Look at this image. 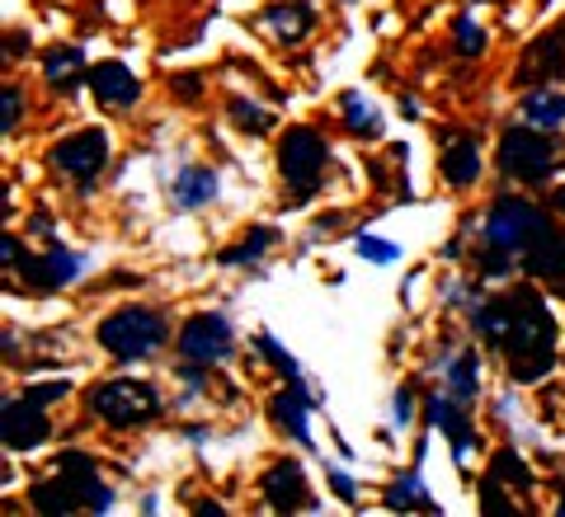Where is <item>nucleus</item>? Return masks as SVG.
<instances>
[{"mask_svg":"<svg viewBox=\"0 0 565 517\" xmlns=\"http://www.w3.org/2000/svg\"><path fill=\"white\" fill-rule=\"evenodd\" d=\"M386 508H396V513H405V508H424V513H438V504L429 494H424V485H419V475H401L392 489H386Z\"/></svg>","mask_w":565,"mask_h":517,"instance_id":"obj_24","label":"nucleus"},{"mask_svg":"<svg viewBox=\"0 0 565 517\" xmlns=\"http://www.w3.org/2000/svg\"><path fill=\"white\" fill-rule=\"evenodd\" d=\"M81 71H85V52L81 47H52L43 57V76H47L52 90H76Z\"/></svg>","mask_w":565,"mask_h":517,"instance_id":"obj_20","label":"nucleus"},{"mask_svg":"<svg viewBox=\"0 0 565 517\" xmlns=\"http://www.w3.org/2000/svg\"><path fill=\"white\" fill-rule=\"evenodd\" d=\"M274 240H278V230H274V226H259V230H250V240L236 245V249H226L222 259H226V263H250V259H259Z\"/></svg>","mask_w":565,"mask_h":517,"instance_id":"obj_26","label":"nucleus"},{"mask_svg":"<svg viewBox=\"0 0 565 517\" xmlns=\"http://www.w3.org/2000/svg\"><path fill=\"white\" fill-rule=\"evenodd\" d=\"M565 76V24L542 33V39L523 52V66H519V80L527 85H552Z\"/></svg>","mask_w":565,"mask_h":517,"instance_id":"obj_10","label":"nucleus"},{"mask_svg":"<svg viewBox=\"0 0 565 517\" xmlns=\"http://www.w3.org/2000/svg\"><path fill=\"white\" fill-rule=\"evenodd\" d=\"M311 24H316V14H311L307 0H282V6L264 10V29H269L278 43H288V47L302 43L307 33H311Z\"/></svg>","mask_w":565,"mask_h":517,"instance_id":"obj_14","label":"nucleus"},{"mask_svg":"<svg viewBox=\"0 0 565 517\" xmlns=\"http://www.w3.org/2000/svg\"><path fill=\"white\" fill-rule=\"evenodd\" d=\"M0 433H6V448L10 452H33V448H43L47 433H52V423L43 414V405L39 400H10L6 405V414H0Z\"/></svg>","mask_w":565,"mask_h":517,"instance_id":"obj_8","label":"nucleus"},{"mask_svg":"<svg viewBox=\"0 0 565 517\" xmlns=\"http://www.w3.org/2000/svg\"><path fill=\"white\" fill-rule=\"evenodd\" d=\"M359 255H363V259H373V263H396V259H401V249H396V245H386V240H377V236H359Z\"/></svg>","mask_w":565,"mask_h":517,"instance_id":"obj_30","label":"nucleus"},{"mask_svg":"<svg viewBox=\"0 0 565 517\" xmlns=\"http://www.w3.org/2000/svg\"><path fill=\"white\" fill-rule=\"evenodd\" d=\"M523 269L537 273V278H546V282H556V288L565 292V236L546 230V236L523 255Z\"/></svg>","mask_w":565,"mask_h":517,"instance_id":"obj_19","label":"nucleus"},{"mask_svg":"<svg viewBox=\"0 0 565 517\" xmlns=\"http://www.w3.org/2000/svg\"><path fill=\"white\" fill-rule=\"evenodd\" d=\"M307 386L302 381H292L288 390H282V396H274V405H269V414L278 419V428L288 438H297L302 442V448H311V428H307Z\"/></svg>","mask_w":565,"mask_h":517,"instance_id":"obj_17","label":"nucleus"},{"mask_svg":"<svg viewBox=\"0 0 565 517\" xmlns=\"http://www.w3.org/2000/svg\"><path fill=\"white\" fill-rule=\"evenodd\" d=\"M438 170H444V180H448L452 189H471L476 174H481V147H476L471 137H448Z\"/></svg>","mask_w":565,"mask_h":517,"instance_id":"obj_16","label":"nucleus"},{"mask_svg":"<svg viewBox=\"0 0 565 517\" xmlns=\"http://www.w3.org/2000/svg\"><path fill=\"white\" fill-rule=\"evenodd\" d=\"M546 230H552V222H546L542 207H533L527 198H500L486 217V245H490V263H486L490 273L486 278H504L509 263L519 255H527Z\"/></svg>","mask_w":565,"mask_h":517,"instance_id":"obj_2","label":"nucleus"},{"mask_svg":"<svg viewBox=\"0 0 565 517\" xmlns=\"http://www.w3.org/2000/svg\"><path fill=\"white\" fill-rule=\"evenodd\" d=\"M90 85H95V99L104 109H128V104H137V95H141L137 76L122 62H99L90 71Z\"/></svg>","mask_w":565,"mask_h":517,"instance_id":"obj_12","label":"nucleus"},{"mask_svg":"<svg viewBox=\"0 0 565 517\" xmlns=\"http://www.w3.org/2000/svg\"><path fill=\"white\" fill-rule=\"evenodd\" d=\"M104 160H109V137L104 132H76L52 151V165H57V174H66V180H90Z\"/></svg>","mask_w":565,"mask_h":517,"instance_id":"obj_9","label":"nucleus"},{"mask_svg":"<svg viewBox=\"0 0 565 517\" xmlns=\"http://www.w3.org/2000/svg\"><path fill=\"white\" fill-rule=\"evenodd\" d=\"M504 358L514 381H537L556 363V320L546 311V301L533 288L509 292V334H504Z\"/></svg>","mask_w":565,"mask_h":517,"instance_id":"obj_1","label":"nucleus"},{"mask_svg":"<svg viewBox=\"0 0 565 517\" xmlns=\"http://www.w3.org/2000/svg\"><path fill=\"white\" fill-rule=\"evenodd\" d=\"M411 414H415V400H411V390H396V428H405V423H411Z\"/></svg>","mask_w":565,"mask_h":517,"instance_id":"obj_35","label":"nucleus"},{"mask_svg":"<svg viewBox=\"0 0 565 517\" xmlns=\"http://www.w3.org/2000/svg\"><path fill=\"white\" fill-rule=\"evenodd\" d=\"M330 489H334V494H340V498H344V504H353V498H359V485H353V480H349L344 471H334V466H330Z\"/></svg>","mask_w":565,"mask_h":517,"instance_id":"obj_31","label":"nucleus"},{"mask_svg":"<svg viewBox=\"0 0 565 517\" xmlns=\"http://www.w3.org/2000/svg\"><path fill=\"white\" fill-rule=\"evenodd\" d=\"M448 367V386H452V396L457 400H471L476 396V367H481V358H476V348H457L444 358Z\"/></svg>","mask_w":565,"mask_h":517,"instance_id":"obj_22","label":"nucleus"},{"mask_svg":"<svg viewBox=\"0 0 565 517\" xmlns=\"http://www.w3.org/2000/svg\"><path fill=\"white\" fill-rule=\"evenodd\" d=\"M0 128L6 132L20 128V90H14V85H6V122H0Z\"/></svg>","mask_w":565,"mask_h":517,"instance_id":"obj_32","label":"nucleus"},{"mask_svg":"<svg viewBox=\"0 0 565 517\" xmlns=\"http://www.w3.org/2000/svg\"><path fill=\"white\" fill-rule=\"evenodd\" d=\"M99 344L109 348L114 358H122V363H141V358H151V353L166 344V315L147 311V306L114 311L99 325Z\"/></svg>","mask_w":565,"mask_h":517,"instance_id":"obj_3","label":"nucleus"},{"mask_svg":"<svg viewBox=\"0 0 565 517\" xmlns=\"http://www.w3.org/2000/svg\"><path fill=\"white\" fill-rule=\"evenodd\" d=\"M523 122L537 132H561L565 128V95L546 90V85H533V90L523 95Z\"/></svg>","mask_w":565,"mask_h":517,"instance_id":"obj_18","label":"nucleus"},{"mask_svg":"<svg viewBox=\"0 0 565 517\" xmlns=\"http://www.w3.org/2000/svg\"><path fill=\"white\" fill-rule=\"evenodd\" d=\"M259 353H264V358H269L288 381H302V371H297V363L288 358V353H282V344H278L274 334H259Z\"/></svg>","mask_w":565,"mask_h":517,"instance_id":"obj_29","label":"nucleus"},{"mask_svg":"<svg viewBox=\"0 0 565 517\" xmlns=\"http://www.w3.org/2000/svg\"><path fill=\"white\" fill-rule=\"evenodd\" d=\"M500 170L509 174V180H523V184L552 180V170H556V141H552V132L509 128L504 141H500Z\"/></svg>","mask_w":565,"mask_h":517,"instance_id":"obj_6","label":"nucleus"},{"mask_svg":"<svg viewBox=\"0 0 565 517\" xmlns=\"http://www.w3.org/2000/svg\"><path fill=\"white\" fill-rule=\"evenodd\" d=\"M452 47L462 52V57H481V52H486V29H476L471 14H457V24H452Z\"/></svg>","mask_w":565,"mask_h":517,"instance_id":"obj_25","label":"nucleus"},{"mask_svg":"<svg viewBox=\"0 0 565 517\" xmlns=\"http://www.w3.org/2000/svg\"><path fill=\"white\" fill-rule=\"evenodd\" d=\"M156 409H161V396H156L147 381L118 377V381H99V386L90 390V414L104 419V423H114V428H137V423H147Z\"/></svg>","mask_w":565,"mask_h":517,"instance_id":"obj_5","label":"nucleus"},{"mask_svg":"<svg viewBox=\"0 0 565 517\" xmlns=\"http://www.w3.org/2000/svg\"><path fill=\"white\" fill-rule=\"evenodd\" d=\"M14 263H20V240L6 236V269H14Z\"/></svg>","mask_w":565,"mask_h":517,"instance_id":"obj_36","label":"nucleus"},{"mask_svg":"<svg viewBox=\"0 0 565 517\" xmlns=\"http://www.w3.org/2000/svg\"><path fill=\"white\" fill-rule=\"evenodd\" d=\"M278 170H282V184L292 189V198L307 203L311 193L321 189V180H326V141H321V132H311V128L282 132V141H278Z\"/></svg>","mask_w":565,"mask_h":517,"instance_id":"obj_4","label":"nucleus"},{"mask_svg":"<svg viewBox=\"0 0 565 517\" xmlns=\"http://www.w3.org/2000/svg\"><path fill=\"white\" fill-rule=\"evenodd\" d=\"M217 198V174L212 170H199V165H184L174 174V203L180 207H203Z\"/></svg>","mask_w":565,"mask_h":517,"instance_id":"obj_21","label":"nucleus"},{"mask_svg":"<svg viewBox=\"0 0 565 517\" xmlns=\"http://www.w3.org/2000/svg\"><path fill=\"white\" fill-rule=\"evenodd\" d=\"M340 114H344V128H349L353 137H382V114L367 109L363 95L349 90V95L340 99Z\"/></svg>","mask_w":565,"mask_h":517,"instance_id":"obj_23","label":"nucleus"},{"mask_svg":"<svg viewBox=\"0 0 565 517\" xmlns=\"http://www.w3.org/2000/svg\"><path fill=\"white\" fill-rule=\"evenodd\" d=\"M24 278L33 282V288H43V292L66 288V282H76V278H81V259L71 255V249L57 245L47 259H24Z\"/></svg>","mask_w":565,"mask_h":517,"instance_id":"obj_15","label":"nucleus"},{"mask_svg":"<svg viewBox=\"0 0 565 517\" xmlns=\"http://www.w3.org/2000/svg\"><path fill=\"white\" fill-rule=\"evenodd\" d=\"M66 396V381H43L39 390H29V400H39V405H52V400H62Z\"/></svg>","mask_w":565,"mask_h":517,"instance_id":"obj_33","label":"nucleus"},{"mask_svg":"<svg viewBox=\"0 0 565 517\" xmlns=\"http://www.w3.org/2000/svg\"><path fill=\"white\" fill-rule=\"evenodd\" d=\"M29 498H33V508H39V513H52V517H57V513H81V508H90L85 489H81L71 475H62V471H52V480L33 485Z\"/></svg>","mask_w":565,"mask_h":517,"instance_id":"obj_13","label":"nucleus"},{"mask_svg":"<svg viewBox=\"0 0 565 517\" xmlns=\"http://www.w3.org/2000/svg\"><path fill=\"white\" fill-rule=\"evenodd\" d=\"M490 475H494V480H504V485H514V489H533V475H527V466H523L514 452H500V456H494Z\"/></svg>","mask_w":565,"mask_h":517,"instance_id":"obj_27","label":"nucleus"},{"mask_svg":"<svg viewBox=\"0 0 565 517\" xmlns=\"http://www.w3.org/2000/svg\"><path fill=\"white\" fill-rule=\"evenodd\" d=\"M556 207H561V212H565V184H561V193H556Z\"/></svg>","mask_w":565,"mask_h":517,"instance_id":"obj_37","label":"nucleus"},{"mask_svg":"<svg viewBox=\"0 0 565 517\" xmlns=\"http://www.w3.org/2000/svg\"><path fill=\"white\" fill-rule=\"evenodd\" d=\"M174 95H180V99H199L203 95V80L199 76H174Z\"/></svg>","mask_w":565,"mask_h":517,"instance_id":"obj_34","label":"nucleus"},{"mask_svg":"<svg viewBox=\"0 0 565 517\" xmlns=\"http://www.w3.org/2000/svg\"><path fill=\"white\" fill-rule=\"evenodd\" d=\"M264 498H269V508H274V513L316 508V504H311L307 480H302V466H297V461H278V466L264 475Z\"/></svg>","mask_w":565,"mask_h":517,"instance_id":"obj_11","label":"nucleus"},{"mask_svg":"<svg viewBox=\"0 0 565 517\" xmlns=\"http://www.w3.org/2000/svg\"><path fill=\"white\" fill-rule=\"evenodd\" d=\"M180 353L184 363H199V367H217L232 358V320L222 311H203L193 315L184 334H180Z\"/></svg>","mask_w":565,"mask_h":517,"instance_id":"obj_7","label":"nucleus"},{"mask_svg":"<svg viewBox=\"0 0 565 517\" xmlns=\"http://www.w3.org/2000/svg\"><path fill=\"white\" fill-rule=\"evenodd\" d=\"M232 122H236V128L241 132H269V114H264V109H255V104L250 99H232Z\"/></svg>","mask_w":565,"mask_h":517,"instance_id":"obj_28","label":"nucleus"}]
</instances>
